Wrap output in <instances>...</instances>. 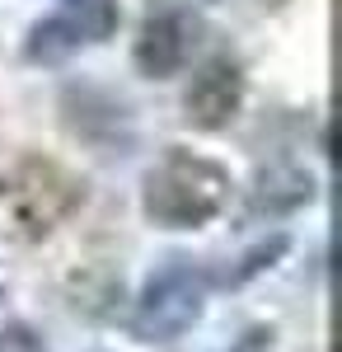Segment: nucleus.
<instances>
[{"label": "nucleus", "instance_id": "obj_1", "mask_svg": "<svg viewBox=\"0 0 342 352\" xmlns=\"http://www.w3.org/2000/svg\"><path fill=\"white\" fill-rule=\"evenodd\" d=\"M230 202V169L197 151H164L141 184L146 217L164 230H202Z\"/></svg>", "mask_w": 342, "mask_h": 352}, {"label": "nucleus", "instance_id": "obj_2", "mask_svg": "<svg viewBox=\"0 0 342 352\" xmlns=\"http://www.w3.org/2000/svg\"><path fill=\"white\" fill-rule=\"evenodd\" d=\"M202 310H207V272L192 263H169L141 287L132 333L141 343H174L202 320Z\"/></svg>", "mask_w": 342, "mask_h": 352}, {"label": "nucleus", "instance_id": "obj_3", "mask_svg": "<svg viewBox=\"0 0 342 352\" xmlns=\"http://www.w3.org/2000/svg\"><path fill=\"white\" fill-rule=\"evenodd\" d=\"M117 24H122L117 0H66L47 19H38L28 28L24 52L28 61H66V56L84 52V47L108 43L117 33Z\"/></svg>", "mask_w": 342, "mask_h": 352}, {"label": "nucleus", "instance_id": "obj_4", "mask_svg": "<svg viewBox=\"0 0 342 352\" xmlns=\"http://www.w3.org/2000/svg\"><path fill=\"white\" fill-rule=\"evenodd\" d=\"M244 109V71L230 56H211L197 66V76L183 94V118L202 132H220L230 127Z\"/></svg>", "mask_w": 342, "mask_h": 352}, {"label": "nucleus", "instance_id": "obj_5", "mask_svg": "<svg viewBox=\"0 0 342 352\" xmlns=\"http://www.w3.org/2000/svg\"><path fill=\"white\" fill-rule=\"evenodd\" d=\"M192 47H197L192 14H183V10H155V14H146L132 56L150 80H169V76H179L192 61Z\"/></svg>", "mask_w": 342, "mask_h": 352}, {"label": "nucleus", "instance_id": "obj_6", "mask_svg": "<svg viewBox=\"0 0 342 352\" xmlns=\"http://www.w3.org/2000/svg\"><path fill=\"white\" fill-rule=\"evenodd\" d=\"M0 352H47V343L28 324H0Z\"/></svg>", "mask_w": 342, "mask_h": 352}, {"label": "nucleus", "instance_id": "obj_7", "mask_svg": "<svg viewBox=\"0 0 342 352\" xmlns=\"http://www.w3.org/2000/svg\"><path fill=\"white\" fill-rule=\"evenodd\" d=\"M230 352H272V348H267V338H263V333H244V338H239V343H235Z\"/></svg>", "mask_w": 342, "mask_h": 352}]
</instances>
